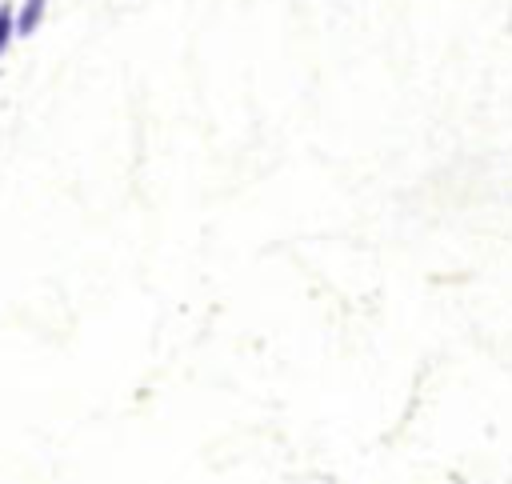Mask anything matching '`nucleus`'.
I'll use <instances>...</instances> for the list:
<instances>
[{
  "label": "nucleus",
  "instance_id": "nucleus-2",
  "mask_svg": "<svg viewBox=\"0 0 512 484\" xmlns=\"http://www.w3.org/2000/svg\"><path fill=\"white\" fill-rule=\"evenodd\" d=\"M12 40H16V8H12V0H4L0 4V56L8 52Z\"/></svg>",
  "mask_w": 512,
  "mask_h": 484
},
{
  "label": "nucleus",
  "instance_id": "nucleus-1",
  "mask_svg": "<svg viewBox=\"0 0 512 484\" xmlns=\"http://www.w3.org/2000/svg\"><path fill=\"white\" fill-rule=\"evenodd\" d=\"M44 8H48V0H24L16 8V36H32L44 20Z\"/></svg>",
  "mask_w": 512,
  "mask_h": 484
}]
</instances>
